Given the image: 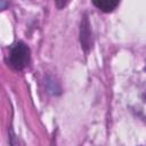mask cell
<instances>
[{
	"label": "cell",
	"instance_id": "obj_1",
	"mask_svg": "<svg viewBox=\"0 0 146 146\" xmlns=\"http://www.w3.org/2000/svg\"><path fill=\"white\" fill-rule=\"evenodd\" d=\"M30 63V48L22 41H18L9 54V64L17 71L25 68Z\"/></svg>",
	"mask_w": 146,
	"mask_h": 146
},
{
	"label": "cell",
	"instance_id": "obj_2",
	"mask_svg": "<svg viewBox=\"0 0 146 146\" xmlns=\"http://www.w3.org/2000/svg\"><path fill=\"white\" fill-rule=\"evenodd\" d=\"M80 40L82 48L88 51V49L91 47V31H90V24L87 18V16L83 17L81 21V29H80Z\"/></svg>",
	"mask_w": 146,
	"mask_h": 146
},
{
	"label": "cell",
	"instance_id": "obj_3",
	"mask_svg": "<svg viewBox=\"0 0 146 146\" xmlns=\"http://www.w3.org/2000/svg\"><path fill=\"white\" fill-rule=\"evenodd\" d=\"M92 3L100 10L105 13H110L119 6V1H113V0H94Z\"/></svg>",
	"mask_w": 146,
	"mask_h": 146
},
{
	"label": "cell",
	"instance_id": "obj_4",
	"mask_svg": "<svg viewBox=\"0 0 146 146\" xmlns=\"http://www.w3.org/2000/svg\"><path fill=\"white\" fill-rule=\"evenodd\" d=\"M15 137H16V136L11 132V137H10V146H19V145H18V140H17Z\"/></svg>",
	"mask_w": 146,
	"mask_h": 146
}]
</instances>
